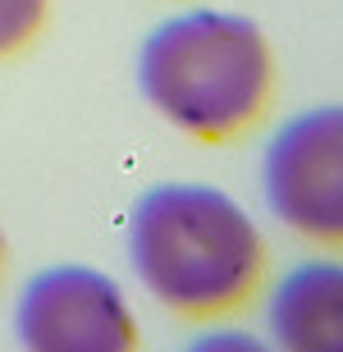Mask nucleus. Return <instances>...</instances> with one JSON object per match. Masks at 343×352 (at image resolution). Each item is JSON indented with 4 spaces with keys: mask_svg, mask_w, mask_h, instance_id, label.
Returning <instances> with one entry per match:
<instances>
[{
    "mask_svg": "<svg viewBox=\"0 0 343 352\" xmlns=\"http://www.w3.org/2000/svg\"><path fill=\"white\" fill-rule=\"evenodd\" d=\"M265 201L293 234L343 248V105L289 119L265 146Z\"/></svg>",
    "mask_w": 343,
    "mask_h": 352,
    "instance_id": "obj_3",
    "label": "nucleus"
},
{
    "mask_svg": "<svg viewBox=\"0 0 343 352\" xmlns=\"http://www.w3.org/2000/svg\"><path fill=\"white\" fill-rule=\"evenodd\" d=\"M0 265H5V234H0Z\"/></svg>",
    "mask_w": 343,
    "mask_h": 352,
    "instance_id": "obj_8",
    "label": "nucleus"
},
{
    "mask_svg": "<svg viewBox=\"0 0 343 352\" xmlns=\"http://www.w3.org/2000/svg\"><path fill=\"white\" fill-rule=\"evenodd\" d=\"M23 352H137V320L110 274L92 265L41 270L19 298Z\"/></svg>",
    "mask_w": 343,
    "mask_h": 352,
    "instance_id": "obj_4",
    "label": "nucleus"
},
{
    "mask_svg": "<svg viewBox=\"0 0 343 352\" xmlns=\"http://www.w3.org/2000/svg\"><path fill=\"white\" fill-rule=\"evenodd\" d=\"M41 23H46V0H0V55L27 46Z\"/></svg>",
    "mask_w": 343,
    "mask_h": 352,
    "instance_id": "obj_6",
    "label": "nucleus"
},
{
    "mask_svg": "<svg viewBox=\"0 0 343 352\" xmlns=\"http://www.w3.org/2000/svg\"><path fill=\"white\" fill-rule=\"evenodd\" d=\"M137 82L151 110L197 142H229L247 133L270 105L275 60L252 19L192 10L142 41Z\"/></svg>",
    "mask_w": 343,
    "mask_h": 352,
    "instance_id": "obj_2",
    "label": "nucleus"
},
{
    "mask_svg": "<svg viewBox=\"0 0 343 352\" xmlns=\"http://www.w3.org/2000/svg\"><path fill=\"white\" fill-rule=\"evenodd\" d=\"M188 352H275V348H265L261 339H252L243 329H211V334L188 343Z\"/></svg>",
    "mask_w": 343,
    "mask_h": 352,
    "instance_id": "obj_7",
    "label": "nucleus"
},
{
    "mask_svg": "<svg viewBox=\"0 0 343 352\" xmlns=\"http://www.w3.org/2000/svg\"><path fill=\"white\" fill-rule=\"evenodd\" d=\"M129 256L146 293L184 320L238 311L265 279V238L229 192L160 183L133 206Z\"/></svg>",
    "mask_w": 343,
    "mask_h": 352,
    "instance_id": "obj_1",
    "label": "nucleus"
},
{
    "mask_svg": "<svg viewBox=\"0 0 343 352\" xmlns=\"http://www.w3.org/2000/svg\"><path fill=\"white\" fill-rule=\"evenodd\" d=\"M270 329L279 352H343V265H298L270 298Z\"/></svg>",
    "mask_w": 343,
    "mask_h": 352,
    "instance_id": "obj_5",
    "label": "nucleus"
}]
</instances>
